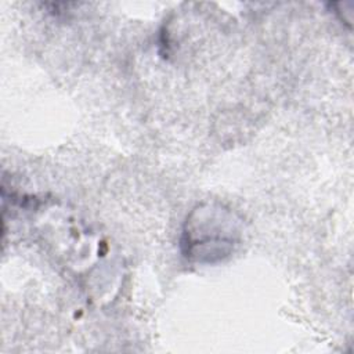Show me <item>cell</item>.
I'll list each match as a JSON object with an SVG mask.
<instances>
[{
    "instance_id": "1",
    "label": "cell",
    "mask_w": 354,
    "mask_h": 354,
    "mask_svg": "<svg viewBox=\"0 0 354 354\" xmlns=\"http://www.w3.org/2000/svg\"><path fill=\"white\" fill-rule=\"evenodd\" d=\"M239 235V221L230 209L218 203H202L187 217L181 249L191 261L213 264L232 254Z\"/></svg>"
}]
</instances>
